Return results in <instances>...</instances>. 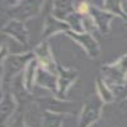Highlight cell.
<instances>
[{
  "mask_svg": "<svg viewBox=\"0 0 127 127\" xmlns=\"http://www.w3.org/2000/svg\"><path fill=\"white\" fill-rule=\"evenodd\" d=\"M34 57V52H27L8 55L4 60H1V87H6L17 76H20L19 74H23L27 65Z\"/></svg>",
  "mask_w": 127,
  "mask_h": 127,
  "instance_id": "1",
  "label": "cell"
},
{
  "mask_svg": "<svg viewBox=\"0 0 127 127\" xmlns=\"http://www.w3.org/2000/svg\"><path fill=\"white\" fill-rule=\"evenodd\" d=\"M102 78L107 81L111 87L123 88L127 84V54L122 55L117 61L112 64L103 65Z\"/></svg>",
  "mask_w": 127,
  "mask_h": 127,
  "instance_id": "2",
  "label": "cell"
},
{
  "mask_svg": "<svg viewBox=\"0 0 127 127\" xmlns=\"http://www.w3.org/2000/svg\"><path fill=\"white\" fill-rule=\"evenodd\" d=\"M103 104L104 103L98 97V94L90 95L83 104V108L79 114L78 127H90L97 123L100 120Z\"/></svg>",
  "mask_w": 127,
  "mask_h": 127,
  "instance_id": "3",
  "label": "cell"
},
{
  "mask_svg": "<svg viewBox=\"0 0 127 127\" xmlns=\"http://www.w3.org/2000/svg\"><path fill=\"white\" fill-rule=\"evenodd\" d=\"M46 0H22L18 5L12 6L9 14L13 15V19H18L20 22L33 18L41 13Z\"/></svg>",
  "mask_w": 127,
  "mask_h": 127,
  "instance_id": "4",
  "label": "cell"
},
{
  "mask_svg": "<svg viewBox=\"0 0 127 127\" xmlns=\"http://www.w3.org/2000/svg\"><path fill=\"white\" fill-rule=\"evenodd\" d=\"M70 39H72L75 43H78L85 54L90 57V59H97L100 55V47L98 41L94 38V36L88 32H83V33H78L74 31H67L65 33Z\"/></svg>",
  "mask_w": 127,
  "mask_h": 127,
  "instance_id": "5",
  "label": "cell"
},
{
  "mask_svg": "<svg viewBox=\"0 0 127 127\" xmlns=\"http://www.w3.org/2000/svg\"><path fill=\"white\" fill-rule=\"evenodd\" d=\"M79 72L78 70L72 67H64L59 65V72H57V92L56 98L65 99L69 89L72 87V84L78 80Z\"/></svg>",
  "mask_w": 127,
  "mask_h": 127,
  "instance_id": "6",
  "label": "cell"
},
{
  "mask_svg": "<svg viewBox=\"0 0 127 127\" xmlns=\"http://www.w3.org/2000/svg\"><path fill=\"white\" fill-rule=\"evenodd\" d=\"M34 55L36 59L39 62V67L45 69L47 71H51L54 74L59 72V65L56 64L55 59H54V54L51 51V47L48 46L47 41H42L41 43L34 48Z\"/></svg>",
  "mask_w": 127,
  "mask_h": 127,
  "instance_id": "7",
  "label": "cell"
},
{
  "mask_svg": "<svg viewBox=\"0 0 127 127\" xmlns=\"http://www.w3.org/2000/svg\"><path fill=\"white\" fill-rule=\"evenodd\" d=\"M1 32H3V34L12 37L20 45H23V46L28 45L29 34H28V31L24 26V22H20L18 19H10L3 27Z\"/></svg>",
  "mask_w": 127,
  "mask_h": 127,
  "instance_id": "8",
  "label": "cell"
},
{
  "mask_svg": "<svg viewBox=\"0 0 127 127\" xmlns=\"http://www.w3.org/2000/svg\"><path fill=\"white\" fill-rule=\"evenodd\" d=\"M70 31V27L66 22L56 18L54 14H48L45 19L43 29H42V41H47L48 37L55 36L57 33H66Z\"/></svg>",
  "mask_w": 127,
  "mask_h": 127,
  "instance_id": "9",
  "label": "cell"
},
{
  "mask_svg": "<svg viewBox=\"0 0 127 127\" xmlns=\"http://www.w3.org/2000/svg\"><path fill=\"white\" fill-rule=\"evenodd\" d=\"M89 14L93 18L95 26H97L98 31L103 34H108L111 32V23L112 20L116 18V15L105 12L103 9H99L94 5H90V10H89Z\"/></svg>",
  "mask_w": 127,
  "mask_h": 127,
  "instance_id": "10",
  "label": "cell"
},
{
  "mask_svg": "<svg viewBox=\"0 0 127 127\" xmlns=\"http://www.w3.org/2000/svg\"><path fill=\"white\" fill-rule=\"evenodd\" d=\"M90 5H94L99 9H103L116 17H120L121 19L126 20L127 14L125 12V6L122 0H87Z\"/></svg>",
  "mask_w": 127,
  "mask_h": 127,
  "instance_id": "11",
  "label": "cell"
},
{
  "mask_svg": "<svg viewBox=\"0 0 127 127\" xmlns=\"http://www.w3.org/2000/svg\"><path fill=\"white\" fill-rule=\"evenodd\" d=\"M0 107H1L0 116H1V127H3L6 125L9 118L14 114V112L18 107V102L14 97V94H12L10 92H4V94L1 95Z\"/></svg>",
  "mask_w": 127,
  "mask_h": 127,
  "instance_id": "12",
  "label": "cell"
},
{
  "mask_svg": "<svg viewBox=\"0 0 127 127\" xmlns=\"http://www.w3.org/2000/svg\"><path fill=\"white\" fill-rule=\"evenodd\" d=\"M36 85L45 88L54 94L57 92V74H54L51 71H47L42 67H38L37 78H36Z\"/></svg>",
  "mask_w": 127,
  "mask_h": 127,
  "instance_id": "13",
  "label": "cell"
},
{
  "mask_svg": "<svg viewBox=\"0 0 127 127\" xmlns=\"http://www.w3.org/2000/svg\"><path fill=\"white\" fill-rule=\"evenodd\" d=\"M38 67H39V62L34 57L27 65V67L24 69V71L22 74V80H23L24 90L27 93H32V92H33V88L36 85V78H37Z\"/></svg>",
  "mask_w": 127,
  "mask_h": 127,
  "instance_id": "14",
  "label": "cell"
},
{
  "mask_svg": "<svg viewBox=\"0 0 127 127\" xmlns=\"http://www.w3.org/2000/svg\"><path fill=\"white\" fill-rule=\"evenodd\" d=\"M76 12V5L72 0H54L52 1V13L56 18L65 22V19Z\"/></svg>",
  "mask_w": 127,
  "mask_h": 127,
  "instance_id": "15",
  "label": "cell"
},
{
  "mask_svg": "<svg viewBox=\"0 0 127 127\" xmlns=\"http://www.w3.org/2000/svg\"><path fill=\"white\" fill-rule=\"evenodd\" d=\"M95 88H97V94L98 97L103 100L104 104L107 103H112L114 100V92L112 89V87L105 81L102 76H98L95 80Z\"/></svg>",
  "mask_w": 127,
  "mask_h": 127,
  "instance_id": "16",
  "label": "cell"
},
{
  "mask_svg": "<svg viewBox=\"0 0 127 127\" xmlns=\"http://www.w3.org/2000/svg\"><path fill=\"white\" fill-rule=\"evenodd\" d=\"M65 114L45 109L43 111V117H42V127H62Z\"/></svg>",
  "mask_w": 127,
  "mask_h": 127,
  "instance_id": "17",
  "label": "cell"
},
{
  "mask_svg": "<svg viewBox=\"0 0 127 127\" xmlns=\"http://www.w3.org/2000/svg\"><path fill=\"white\" fill-rule=\"evenodd\" d=\"M65 22L69 24L70 27V31H74V32H78V33H83V32H85L84 29V23H83V15L79 14L78 12L72 13L71 15H69Z\"/></svg>",
  "mask_w": 127,
  "mask_h": 127,
  "instance_id": "18",
  "label": "cell"
},
{
  "mask_svg": "<svg viewBox=\"0 0 127 127\" xmlns=\"http://www.w3.org/2000/svg\"><path fill=\"white\" fill-rule=\"evenodd\" d=\"M10 127H32V126H28L24 123V118H23V116L22 114H18L15 120L13 121V123L10 125Z\"/></svg>",
  "mask_w": 127,
  "mask_h": 127,
  "instance_id": "19",
  "label": "cell"
},
{
  "mask_svg": "<svg viewBox=\"0 0 127 127\" xmlns=\"http://www.w3.org/2000/svg\"><path fill=\"white\" fill-rule=\"evenodd\" d=\"M120 107H121V109H123V111H127V95L122 99V102L120 103Z\"/></svg>",
  "mask_w": 127,
  "mask_h": 127,
  "instance_id": "20",
  "label": "cell"
},
{
  "mask_svg": "<svg viewBox=\"0 0 127 127\" xmlns=\"http://www.w3.org/2000/svg\"><path fill=\"white\" fill-rule=\"evenodd\" d=\"M22 0H8V3H9V5H12V6H15V5H18Z\"/></svg>",
  "mask_w": 127,
  "mask_h": 127,
  "instance_id": "21",
  "label": "cell"
},
{
  "mask_svg": "<svg viewBox=\"0 0 127 127\" xmlns=\"http://www.w3.org/2000/svg\"><path fill=\"white\" fill-rule=\"evenodd\" d=\"M122 1H123V6L127 8V0H122Z\"/></svg>",
  "mask_w": 127,
  "mask_h": 127,
  "instance_id": "22",
  "label": "cell"
},
{
  "mask_svg": "<svg viewBox=\"0 0 127 127\" xmlns=\"http://www.w3.org/2000/svg\"><path fill=\"white\" fill-rule=\"evenodd\" d=\"M125 27H126V28H127V20H126V23H125Z\"/></svg>",
  "mask_w": 127,
  "mask_h": 127,
  "instance_id": "23",
  "label": "cell"
},
{
  "mask_svg": "<svg viewBox=\"0 0 127 127\" xmlns=\"http://www.w3.org/2000/svg\"><path fill=\"white\" fill-rule=\"evenodd\" d=\"M125 12H126V14H127V8H125Z\"/></svg>",
  "mask_w": 127,
  "mask_h": 127,
  "instance_id": "24",
  "label": "cell"
},
{
  "mask_svg": "<svg viewBox=\"0 0 127 127\" xmlns=\"http://www.w3.org/2000/svg\"><path fill=\"white\" fill-rule=\"evenodd\" d=\"M90 127H95V125H93V126H90Z\"/></svg>",
  "mask_w": 127,
  "mask_h": 127,
  "instance_id": "25",
  "label": "cell"
}]
</instances>
